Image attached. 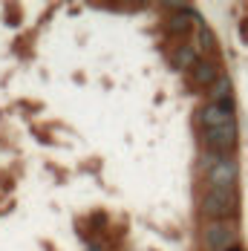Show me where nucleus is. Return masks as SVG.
I'll return each mask as SVG.
<instances>
[{"label": "nucleus", "mask_w": 248, "mask_h": 251, "mask_svg": "<svg viewBox=\"0 0 248 251\" xmlns=\"http://www.w3.org/2000/svg\"><path fill=\"white\" fill-rule=\"evenodd\" d=\"M228 251H246V249L243 246H234V249H228Z\"/></svg>", "instance_id": "obj_11"}, {"label": "nucleus", "mask_w": 248, "mask_h": 251, "mask_svg": "<svg viewBox=\"0 0 248 251\" xmlns=\"http://www.w3.org/2000/svg\"><path fill=\"white\" fill-rule=\"evenodd\" d=\"M199 58H202V55L197 52L194 44H179V47L171 52V64H174L176 73H191V70L197 67Z\"/></svg>", "instance_id": "obj_8"}, {"label": "nucleus", "mask_w": 248, "mask_h": 251, "mask_svg": "<svg viewBox=\"0 0 248 251\" xmlns=\"http://www.w3.org/2000/svg\"><path fill=\"white\" fill-rule=\"evenodd\" d=\"M199 142L202 151L220 153V156H234L237 145H240V127H217V130H199Z\"/></svg>", "instance_id": "obj_3"}, {"label": "nucleus", "mask_w": 248, "mask_h": 251, "mask_svg": "<svg viewBox=\"0 0 248 251\" xmlns=\"http://www.w3.org/2000/svg\"><path fill=\"white\" fill-rule=\"evenodd\" d=\"M168 12H171V15L165 18V29H168V35H188L191 26H194V18H199L194 9L179 6V3H171Z\"/></svg>", "instance_id": "obj_7"}, {"label": "nucleus", "mask_w": 248, "mask_h": 251, "mask_svg": "<svg viewBox=\"0 0 248 251\" xmlns=\"http://www.w3.org/2000/svg\"><path fill=\"white\" fill-rule=\"evenodd\" d=\"M194 47H197V52L202 58H211V52L217 50V35L202 24V21H199V35L194 38Z\"/></svg>", "instance_id": "obj_10"}, {"label": "nucleus", "mask_w": 248, "mask_h": 251, "mask_svg": "<svg viewBox=\"0 0 248 251\" xmlns=\"http://www.w3.org/2000/svg\"><path fill=\"white\" fill-rule=\"evenodd\" d=\"M237 226L234 223H208L202 228V243L208 251H228L237 246Z\"/></svg>", "instance_id": "obj_4"}, {"label": "nucleus", "mask_w": 248, "mask_h": 251, "mask_svg": "<svg viewBox=\"0 0 248 251\" xmlns=\"http://www.w3.org/2000/svg\"><path fill=\"white\" fill-rule=\"evenodd\" d=\"M208 96H211V101L214 104H223V107H237L234 104V84H231V78L223 75L211 90H208Z\"/></svg>", "instance_id": "obj_9"}, {"label": "nucleus", "mask_w": 248, "mask_h": 251, "mask_svg": "<svg viewBox=\"0 0 248 251\" xmlns=\"http://www.w3.org/2000/svg\"><path fill=\"white\" fill-rule=\"evenodd\" d=\"M220 64L214 58H199L197 67L188 73V87L191 90H211L217 81H220Z\"/></svg>", "instance_id": "obj_6"}, {"label": "nucleus", "mask_w": 248, "mask_h": 251, "mask_svg": "<svg viewBox=\"0 0 248 251\" xmlns=\"http://www.w3.org/2000/svg\"><path fill=\"white\" fill-rule=\"evenodd\" d=\"M199 171L205 176L208 188H217V191H237V182H240V162L234 156H220V153L202 151L199 156Z\"/></svg>", "instance_id": "obj_1"}, {"label": "nucleus", "mask_w": 248, "mask_h": 251, "mask_svg": "<svg viewBox=\"0 0 248 251\" xmlns=\"http://www.w3.org/2000/svg\"><path fill=\"white\" fill-rule=\"evenodd\" d=\"M197 125H199V130H217V127L237 125L234 107H223V104L208 101V104H202V107L197 110Z\"/></svg>", "instance_id": "obj_5"}, {"label": "nucleus", "mask_w": 248, "mask_h": 251, "mask_svg": "<svg viewBox=\"0 0 248 251\" xmlns=\"http://www.w3.org/2000/svg\"><path fill=\"white\" fill-rule=\"evenodd\" d=\"M240 211V191H217L208 188L199 197V214L208 223H231Z\"/></svg>", "instance_id": "obj_2"}]
</instances>
